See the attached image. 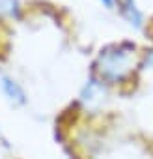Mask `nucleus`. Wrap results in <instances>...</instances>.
I'll return each instance as SVG.
<instances>
[{
  "instance_id": "1",
  "label": "nucleus",
  "mask_w": 153,
  "mask_h": 159,
  "mask_svg": "<svg viewBox=\"0 0 153 159\" xmlns=\"http://www.w3.org/2000/svg\"><path fill=\"white\" fill-rule=\"evenodd\" d=\"M127 64H129V52L121 49L101 54V71L108 79H120L121 73L127 69Z\"/></svg>"
},
{
  "instance_id": "2",
  "label": "nucleus",
  "mask_w": 153,
  "mask_h": 159,
  "mask_svg": "<svg viewBox=\"0 0 153 159\" xmlns=\"http://www.w3.org/2000/svg\"><path fill=\"white\" fill-rule=\"evenodd\" d=\"M0 88H2V92L8 96V99H11L17 105H23L26 101V96H24L23 88L19 86V83L13 81L11 77H6V75L0 77Z\"/></svg>"
},
{
  "instance_id": "3",
  "label": "nucleus",
  "mask_w": 153,
  "mask_h": 159,
  "mask_svg": "<svg viewBox=\"0 0 153 159\" xmlns=\"http://www.w3.org/2000/svg\"><path fill=\"white\" fill-rule=\"evenodd\" d=\"M125 15H127V17H129V21H131V23H134L136 26H140V25H142V13L134 8L133 0H125Z\"/></svg>"
},
{
  "instance_id": "4",
  "label": "nucleus",
  "mask_w": 153,
  "mask_h": 159,
  "mask_svg": "<svg viewBox=\"0 0 153 159\" xmlns=\"http://www.w3.org/2000/svg\"><path fill=\"white\" fill-rule=\"evenodd\" d=\"M101 2H103L107 8H112V6H114V0H101Z\"/></svg>"
}]
</instances>
